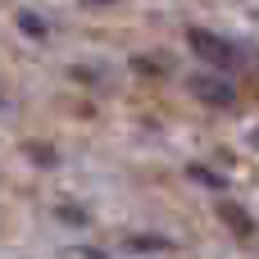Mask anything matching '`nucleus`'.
Segmentation results:
<instances>
[{"instance_id":"1","label":"nucleus","mask_w":259,"mask_h":259,"mask_svg":"<svg viewBox=\"0 0 259 259\" xmlns=\"http://www.w3.org/2000/svg\"><path fill=\"white\" fill-rule=\"evenodd\" d=\"M191 46H196L209 64H219V68H241V50L228 46V41H219V36H209V32H191Z\"/></svg>"}]
</instances>
